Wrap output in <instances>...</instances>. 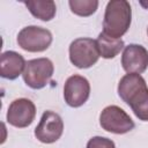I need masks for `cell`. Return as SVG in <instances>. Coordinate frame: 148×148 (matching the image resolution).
I'll use <instances>...</instances> for the list:
<instances>
[{
	"mask_svg": "<svg viewBox=\"0 0 148 148\" xmlns=\"http://www.w3.org/2000/svg\"><path fill=\"white\" fill-rule=\"evenodd\" d=\"M99 125L104 131L114 134H125L134 128L132 118L117 105H109L102 110Z\"/></svg>",
	"mask_w": 148,
	"mask_h": 148,
	"instance_id": "8992f818",
	"label": "cell"
},
{
	"mask_svg": "<svg viewBox=\"0 0 148 148\" xmlns=\"http://www.w3.org/2000/svg\"><path fill=\"white\" fill-rule=\"evenodd\" d=\"M53 72V62L49 58H37L27 61L22 76L28 87L42 89L50 82Z\"/></svg>",
	"mask_w": 148,
	"mask_h": 148,
	"instance_id": "277c9868",
	"label": "cell"
},
{
	"mask_svg": "<svg viewBox=\"0 0 148 148\" xmlns=\"http://www.w3.org/2000/svg\"><path fill=\"white\" fill-rule=\"evenodd\" d=\"M35 116L36 106L34 102L28 98H17L9 104L6 119L12 126L24 128L34 121Z\"/></svg>",
	"mask_w": 148,
	"mask_h": 148,
	"instance_id": "9c48e42d",
	"label": "cell"
},
{
	"mask_svg": "<svg viewBox=\"0 0 148 148\" xmlns=\"http://www.w3.org/2000/svg\"><path fill=\"white\" fill-rule=\"evenodd\" d=\"M147 35H148V28H147Z\"/></svg>",
	"mask_w": 148,
	"mask_h": 148,
	"instance_id": "2e32d148",
	"label": "cell"
},
{
	"mask_svg": "<svg viewBox=\"0 0 148 148\" xmlns=\"http://www.w3.org/2000/svg\"><path fill=\"white\" fill-rule=\"evenodd\" d=\"M131 21L132 9L130 2L126 0H111L105 8L102 32L112 38L120 39L127 32Z\"/></svg>",
	"mask_w": 148,
	"mask_h": 148,
	"instance_id": "7a4b0ae2",
	"label": "cell"
},
{
	"mask_svg": "<svg viewBox=\"0 0 148 148\" xmlns=\"http://www.w3.org/2000/svg\"><path fill=\"white\" fill-rule=\"evenodd\" d=\"M119 97L142 121H148V87L146 80L135 73H127L118 83Z\"/></svg>",
	"mask_w": 148,
	"mask_h": 148,
	"instance_id": "6da1fadb",
	"label": "cell"
},
{
	"mask_svg": "<svg viewBox=\"0 0 148 148\" xmlns=\"http://www.w3.org/2000/svg\"><path fill=\"white\" fill-rule=\"evenodd\" d=\"M23 3L35 17L42 21H51L57 12L56 3L52 0H28Z\"/></svg>",
	"mask_w": 148,
	"mask_h": 148,
	"instance_id": "4fadbf2b",
	"label": "cell"
},
{
	"mask_svg": "<svg viewBox=\"0 0 148 148\" xmlns=\"http://www.w3.org/2000/svg\"><path fill=\"white\" fill-rule=\"evenodd\" d=\"M99 57L97 43L92 38H76L69 45V60L77 68L91 67L97 62Z\"/></svg>",
	"mask_w": 148,
	"mask_h": 148,
	"instance_id": "3957f363",
	"label": "cell"
},
{
	"mask_svg": "<svg viewBox=\"0 0 148 148\" xmlns=\"http://www.w3.org/2000/svg\"><path fill=\"white\" fill-rule=\"evenodd\" d=\"M121 66L127 73H143L148 67V51L140 44L125 46L121 54Z\"/></svg>",
	"mask_w": 148,
	"mask_h": 148,
	"instance_id": "30bf717a",
	"label": "cell"
},
{
	"mask_svg": "<svg viewBox=\"0 0 148 148\" xmlns=\"http://www.w3.org/2000/svg\"><path fill=\"white\" fill-rule=\"evenodd\" d=\"M16 40L18 46L24 51L43 52L47 50L51 45L52 34L45 28L37 25H28L20 30Z\"/></svg>",
	"mask_w": 148,
	"mask_h": 148,
	"instance_id": "5b68a950",
	"label": "cell"
},
{
	"mask_svg": "<svg viewBox=\"0 0 148 148\" xmlns=\"http://www.w3.org/2000/svg\"><path fill=\"white\" fill-rule=\"evenodd\" d=\"M27 61L15 51H6L0 56V75L3 79L15 80L23 74Z\"/></svg>",
	"mask_w": 148,
	"mask_h": 148,
	"instance_id": "8fae6325",
	"label": "cell"
},
{
	"mask_svg": "<svg viewBox=\"0 0 148 148\" xmlns=\"http://www.w3.org/2000/svg\"><path fill=\"white\" fill-rule=\"evenodd\" d=\"M68 5L72 13L79 16H90L97 10L98 1L97 0H69Z\"/></svg>",
	"mask_w": 148,
	"mask_h": 148,
	"instance_id": "5bb4252c",
	"label": "cell"
},
{
	"mask_svg": "<svg viewBox=\"0 0 148 148\" xmlns=\"http://www.w3.org/2000/svg\"><path fill=\"white\" fill-rule=\"evenodd\" d=\"M64 132V121L61 117L53 111H45L35 128V136L43 143H53L58 141Z\"/></svg>",
	"mask_w": 148,
	"mask_h": 148,
	"instance_id": "52a82bcc",
	"label": "cell"
},
{
	"mask_svg": "<svg viewBox=\"0 0 148 148\" xmlns=\"http://www.w3.org/2000/svg\"><path fill=\"white\" fill-rule=\"evenodd\" d=\"M90 95L89 81L79 74L69 76L64 84V98L71 108H79L83 105Z\"/></svg>",
	"mask_w": 148,
	"mask_h": 148,
	"instance_id": "ba28073f",
	"label": "cell"
},
{
	"mask_svg": "<svg viewBox=\"0 0 148 148\" xmlns=\"http://www.w3.org/2000/svg\"><path fill=\"white\" fill-rule=\"evenodd\" d=\"M97 43V47L99 51V56L104 59H112L116 56H118L120 53V51L124 49L125 44L124 40L117 39V38H112L108 35H105L104 32H101L96 39Z\"/></svg>",
	"mask_w": 148,
	"mask_h": 148,
	"instance_id": "7c38bea8",
	"label": "cell"
},
{
	"mask_svg": "<svg viewBox=\"0 0 148 148\" xmlns=\"http://www.w3.org/2000/svg\"><path fill=\"white\" fill-rule=\"evenodd\" d=\"M87 148H116V145L111 139L104 136H92L87 142Z\"/></svg>",
	"mask_w": 148,
	"mask_h": 148,
	"instance_id": "9a60e30c",
	"label": "cell"
}]
</instances>
